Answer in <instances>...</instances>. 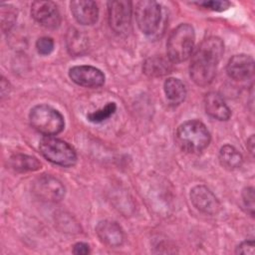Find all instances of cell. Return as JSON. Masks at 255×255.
<instances>
[{
    "label": "cell",
    "instance_id": "13",
    "mask_svg": "<svg viewBox=\"0 0 255 255\" xmlns=\"http://www.w3.org/2000/svg\"><path fill=\"white\" fill-rule=\"evenodd\" d=\"M70 7L78 23L82 25H93L98 21L99 8L95 1L76 0L70 3Z\"/></svg>",
    "mask_w": 255,
    "mask_h": 255
},
{
    "label": "cell",
    "instance_id": "20",
    "mask_svg": "<svg viewBox=\"0 0 255 255\" xmlns=\"http://www.w3.org/2000/svg\"><path fill=\"white\" fill-rule=\"evenodd\" d=\"M11 167L17 171H36L42 167V163L38 158L32 155L16 153L9 159Z\"/></svg>",
    "mask_w": 255,
    "mask_h": 255
},
{
    "label": "cell",
    "instance_id": "15",
    "mask_svg": "<svg viewBox=\"0 0 255 255\" xmlns=\"http://www.w3.org/2000/svg\"><path fill=\"white\" fill-rule=\"evenodd\" d=\"M204 108L206 114L218 121H227L231 116V111L220 95L210 92L205 95Z\"/></svg>",
    "mask_w": 255,
    "mask_h": 255
},
{
    "label": "cell",
    "instance_id": "28",
    "mask_svg": "<svg viewBox=\"0 0 255 255\" xmlns=\"http://www.w3.org/2000/svg\"><path fill=\"white\" fill-rule=\"evenodd\" d=\"M247 148L249 149L250 153H254V135L252 134L250 138L247 140Z\"/></svg>",
    "mask_w": 255,
    "mask_h": 255
},
{
    "label": "cell",
    "instance_id": "10",
    "mask_svg": "<svg viewBox=\"0 0 255 255\" xmlns=\"http://www.w3.org/2000/svg\"><path fill=\"white\" fill-rule=\"evenodd\" d=\"M69 77L75 84L85 88H99L105 83L104 73L90 65L72 67L69 70Z\"/></svg>",
    "mask_w": 255,
    "mask_h": 255
},
{
    "label": "cell",
    "instance_id": "19",
    "mask_svg": "<svg viewBox=\"0 0 255 255\" xmlns=\"http://www.w3.org/2000/svg\"><path fill=\"white\" fill-rule=\"evenodd\" d=\"M219 162L228 170H234L241 166L243 158L241 153L232 145L225 144L219 150Z\"/></svg>",
    "mask_w": 255,
    "mask_h": 255
},
{
    "label": "cell",
    "instance_id": "11",
    "mask_svg": "<svg viewBox=\"0 0 255 255\" xmlns=\"http://www.w3.org/2000/svg\"><path fill=\"white\" fill-rule=\"evenodd\" d=\"M190 200L197 210L205 214H217L221 208L217 197L205 185L194 186L190 190Z\"/></svg>",
    "mask_w": 255,
    "mask_h": 255
},
{
    "label": "cell",
    "instance_id": "26",
    "mask_svg": "<svg viewBox=\"0 0 255 255\" xmlns=\"http://www.w3.org/2000/svg\"><path fill=\"white\" fill-rule=\"evenodd\" d=\"M254 241L253 240H246L241 242L235 250L236 254H243V255H254Z\"/></svg>",
    "mask_w": 255,
    "mask_h": 255
},
{
    "label": "cell",
    "instance_id": "22",
    "mask_svg": "<svg viewBox=\"0 0 255 255\" xmlns=\"http://www.w3.org/2000/svg\"><path fill=\"white\" fill-rule=\"evenodd\" d=\"M1 26L3 31H9L17 19V10L11 4H1Z\"/></svg>",
    "mask_w": 255,
    "mask_h": 255
},
{
    "label": "cell",
    "instance_id": "24",
    "mask_svg": "<svg viewBox=\"0 0 255 255\" xmlns=\"http://www.w3.org/2000/svg\"><path fill=\"white\" fill-rule=\"evenodd\" d=\"M54 40L50 37H41L36 42V49L40 55L46 56L53 52L54 50Z\"/></svg>",
    "mask_w": 255,
    "mask_h": 255
},
{
    "label": "cell",
    "instance_id": "16",
    "mask_svg": "<svg viewBox=\"0 0 255 255\" xmlns=\"http://www.w3.org/2000/svg\"><path fill=\"white\" fill-rule=\"evenodd\" d=\"M66 44L71 55L80 56L87 51L89 41L84 33L76 28H70L66 36Z\"/></svg>",
    "mask_w": 255,
    "mask_h": 255
},
{
    "label": "cell",
    "instance_id": "5",
    "mask_svg": "<svg viewBox=\"0 0 255 255\" xmlns=\"http://www.w3.org/2000/svg\"><path fill=\"white\" fill-rule=\"evenodd\" d=\"M39 150L47 160L64 167L73 166L77 162L75 149L68 142L53 136L42 138Z\"/></svg>",
    "mask_w": 255,
    "mask_h": 255
},
{
    "label": "cell",
    "instance_id": "27",
    "mask_svg": "<svg viewBox=\"0 0 255 255\" xmlns=\"http://www.w3.org/2000/svg\"><path fill=\"white\" fill-rule=\"evenodd\" d=\"M73 253L76 255H87L90 253V246L84 242H78L73 246Z\"/></svg>",
    "mask_w": 255,
    "mask_h": 255
},
{
    "label": "cell",
    "instance_id": "18",
    "mask_svg": "<svg viewBox=\"0 0 255 255\" xmlns=\"http://www.w3.org/2000/svg\"><path fill=\"white\" fill-rule=\"evenodd\" d=\"M172 67L169 59L163 57H152L147 59L143 64V72L150 77H161L170 73Z\"/></svg>",
    "mask_w": 255,
    "mask_h": 255
},
{
    "label": "cell",
    "instance_id": "23",
    "mask_svg": "<svg viewBox=\"0 0 255 255\" xmlns=\"http://www.w3.org/2000/svg\"><path fill=\"white\" fill-rule=\"evenodd\" d=\"M198 6H201L205 9L215 11V12H222L227 10L230 6L231 3L226 0H209V1H200L196 2Z\"/></svg>",
    "mask_w": 255,
    "mask_h": 255
},
{
    "label": "cell",
    "instance_id": "1",
    "mask_svg": "<svg viewBox=\"0 0 255 255\" xmlns=\"http://www.w3.org/2000/svg\"><path fill=\"white\" fill-rule=\"evenodd\" d=\"M223 52L224 44L218 37H208L200 43L189 66L190 78L197 86L205 87L213 81Z\"/></svg>",
    "mask_w": 255,
    "mask_h": 255
},
{
    "label": "cell",
    "instance_id": "21",
    "mask_svg": "<svg viewBox=\"0 0 255 255\" xmlns=\"http://www.w3.org/2000/svg\"><path fill=\"white\" fill-rule=\"evenodd\" d=\"M117 111V105L114 102H110L106 104L105 107H103L100 110H97L95 112H92L88 114L87 119L89 122L94 124H100L108 119H110Z\"/></svg>",
    "mask_w": 255,
    "mask_h": 255
},
{
    "label": "cell",
    "instance_id": "9",
    "mask_svg": "<svg viewBox=\"0 0 255 255\" xmlns=\"http://www.w3.org/2000/svg\"><path fill=\"white\" fill-rule=\"evenodd\" d=\"M31 15L36 22L48 29H56L61 24L58 6L52 1H35L31 5Z\"/></svg>",
    "mask_w": 255,
    "mask_h": 255
},
{
    "label": "cell",
    "instance_id": "3",
    "mask_svg": "<svg viewBox=\"0 0 255 255\" xmlns=\"http://www.w3.org/2000/svg\"><path fill=\"white\" fill-rule=\"evenodd\" d=\"M195 33L191 25L182 23L174 28L166 42L167 58L171 63L178 64L186 61L192 54Z\"/></svg>",
    "mask_w": 255,
    "mask_h": 255
},
{
    "label": "cell",
    "instance_id": "4",
    "mask_svg": "<svg viewBox=\"0 0 255 255\" xmlns=\"http://www.w3.org/2000/svg\"><path fill=\"white\" fill-rule=\"evenodd\" d=\"M29 121L33 128L46 136L60 133L65 127L62 114L55 108L45 104L37 105L31 109Z\"/></svg>",
    "mask_w": 255,
    "mask_h": 255
},
{
    "label": "cell",
    "instance_id": "14",
    "mask_svg": "<svg viewBox=\"0 0 255 255\" xmlns=\"http://www.w3.org/2000/svg\"><path fill=\"white\" fill-rule=\"evenodd\" d=\"M96 233L101 242L109 247H118L124 242L123 229L115 221H100L96 226Z\"/></svg>",
    "mask_w": 255,
    "mask_h": 255
},
{
    "label": "cell",
    "instance_id": "7",
    "mask_svg": "<svg viewBox=\"0 0 255 255\" xmlns=\"http://www.w3.org/2000/svg\"><path fill=\"white\" fill-rule=\"evenodd\" d=\"M34 195L45 202H59L65 196V186L56 177L43 174L37 177L32 184Z\"/></svg>",
    "mask_w": 255,
    "mask_h": 255
},
{
    "label": "cell",
    "instance_id": "8",
    "mask_svg": "<svg viewBox=\"0 0 255 255\" xmlns=\"http://www.w3.org/2000/svg\"><path fill=\"white\" fill-rule=\"evenodd\" d=\"M131 2L127 0L110 1L108 3L109 23L111 28L119 35H126L130 29Z\"/></svg>",
    "mask_w": 255,
    "mask_h": 255
},
{
    "label": "cell",
    "instance_id": "25",
    "mask_svg": "<svg viewBox=\"0 0 255 255\" xmlns=\"http://www.w3.org/2000/svg\"><path fill=\"white\" fill-rule=\"evenodd\" d=\"M242 199L247 210L253 216L254 215V188L251 186L245 187L242 190Z\"/></svg>",
    "mask_w": 255,
    "mask_h": 255
},
{
    "label": "cell",
    "instance_id": "17",
    "mask_svg": "<svg viewBox=\"0 0 255 255\" xmlns=\"http://www.w3.org/2000/svg\"><path fill=\"white\" fill-rule=\"evenodd\" d=\"M163 90L166 99L173 105L181 104L186 96V89L184 84L176 78H168L163 84Z\"/></svg>",
    "mask_w": 255,
    "mask_h": 255
},
{
    "label": "cell",
    "instance_id": "6",
    "mask_svg": "<svg viewBox=\"0 0 255 255\" xmlns=\"http://www.w3.org/2000/svg\"><path fill=\"white\" fill-rule=\"evenodd\" d=\"M134 16L140 31L145 35H152L157 32L160 25V5L156 1H138L135 3Z\"/></svg>",
    "mask_w": 255,
    "mask_h": 255
},
{
    "label": "cell",
    "instance_id": "12",
    "mask_svg": "<svg viewBox=\"0 0 255 255\" xmlns=\"http://www.w3.org/2000/svg\"><path fill=\"white\" fill-rule=\"evenodd\" d=\"M226 72L229 78L237 82L251 80L254 76V60L249 55H234L228 61Z\"/></svg>",
    "mask_w": 255,
    "mask_h": 255
},
{
    "label": "cell",
    "instance_id": "2",
    "mask_svg": "<svg viewBox=\"0 0 255 255\" xmlns=\"http://www.w3.org/2000/svg\"><path fill=\"white\" fill-rule=\"evenodd\" d=\"M175 139L183 151L197 153L209 144L210 133L203 123L197 120H191L184 122L177 128Z\"/></svg>",
    "mask_w": 255,
    "mask_h": 255
}]
</instances>
